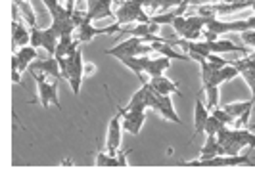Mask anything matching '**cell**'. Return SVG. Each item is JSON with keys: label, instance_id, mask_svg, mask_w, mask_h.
Listing matches in <instances>:
<instances>
[{"label": "cell", "instance_id": "29", "mask_svg": "<svg viewBox=\"0 0 255 174\" xmlns=\"http://www.w3.org/2000/svg\"><path fill=\"white\" fill-rule=\"evenodd\" d=\"M16 2H29V0H16Z\"/></svg>", "mask_w": 255, "mask_h": 174}, {"label": "cell", "instance_id": "21", "mask_svg": "<svg viewBox=\"0 0 255 174\" xmlns=\"http://www.w3.org/2000/svg\"><path fill=\"white\" fill-rule=\"evenodd\" d=\"M177 16H179L177 12H165V14H156V16H152V18H150V23H158V25L173 23Z\"/></svg>", "mask_w": 255, "mask_h": 174}, {"label": "cell", "instance_id": "5", "mask_svg": "<svg viewBox=\"0 0 255 174\" xmlns=\"http://www.w3.org/2000/svg\"><path fill=\"white\" fill-rule=\"evenodd\" d=\"M31 75L35 77L36 81V88H38V100H40V105L44 109H48L50 104H52V90H50V83H46V73L42 71H36V69H29Z\"/></svg>", "mask_w": 255, "mask_h": 174}, {"label": "cell", "instance_id": "12", "mask_svg": "<svg viewBox=\"0 0 255 174\" xmlns=\"http://www.w3.org/2000/svg\"><path fill=\"white\" fill-rule=\"evenodd\" d=\"M209 48L211 52L215 54H224V52H240V54H246V48L242 46H236L230 38H217L213 42H209Z\"/></svg>", "mask_w": 255, "mask_h": 174}, {"label": "cell", "instance_id": "27", "mask_svg": "<svg viewBox=\"0 0 255 174\" xmlns=\"http://www.w3.org/2000/svg\"><path fill=\"white\" fill-rule=\"evenodd\" d=\"M12 81L16 83V85H21V73L18 69H12Z\"/></svg>", "mask_w": 255, "mask_h": 174}, {"label": "cell", "instance_id": "22", "mask_svg": "<svg viewBox=\"0 0 255 174\" xmlns=\"http://www.w3.org/2000/svg\"><path fill=\"white\" fill-rule=\"evenodd\" d=\"M211 115H215L219 121L221 122H224L226 126L230 124V122L234 121V117L228 113V111H224V109H219V107H215V109H211Z\"/></svg>", "mask_w": 255, "mask_h": 174}, {"label": "cell", "instance_id": "13", "mask_svg": "<svg viewBox=\"0 0 255 174\" xmlns=\"http://www.w3.org/2000/svg\"><path fill=\"white\" fill-rule=\"evenodd\" d=\"M219 155H224V149H223V145L217 142V136H207L205 145L200 149V157L201 159H211V157H219Z\"/></svg>", "mask_w": 255, "mask_h": 174}, {"label": "cell", "instance_id": "17", "mask_svg": "<svg viewBox=\"0 0 255 174\" xmlns=\"http://www.w3.org/2000/svg\"><path fill=\"white\" fill-rule=\"evenodd\" d=\"M73 38L71 35H64V36H60V40H58V48H56V58H65L67 56V50L71 48V44H73Z\"/></svg>", "mask_w": 255, "mask_h": 174}, {"label": "cell", "instance_id": "3", "mask_svg": "<svg viewBox=\"0 0 255 174\" xmlns=\"http://www.w3.org/2000/svg\"><path fill=\"white\" fill-rule=\"evenodd\" d=\"M69 59V67H71V79H69V87L73 94L79 96L81 94V83H83V75H85V63H83V52L81 48L73 56H65Z\"/></svg>", "mask_w": 255, "mask_h": 174}, {"label": "cell", "instance_id": "25", "mask_svg": "<svg viewBox=\"0 0 255 174\" xmlns=\"http://www.w3.org/2000/svg\"><path fill=\"white\" fill-rule=\"evenodd\" d=\"M240 38H242V40H244L248 46L255 48V29H248V31L240 33Z\"/></svg>", "mask_w": 255, "mask_h": 174}, {"label": "cell", "instance_id": "26", "mask_svg": "<svg viewBox=\"0 0 255 174\" xmlns=\"http://www.w3.org/2000/svg\"><path fill=\"white\" fill-rule=\"evenodd\" d=\"M207 61H211V63H213L215 67H219V69L230 63L228 59H224V58H221V56H219V54H215V52H213V54H211V56H209V58H207Z\"/></svg>", "mask_w": 255, "mask_h": 174}, {"label": "cell", "instance_id": "11", "mask_svg": "<svg viewBox=\"0 0 255 174\" xmlns=\"http://www.w3.org/2000/svg\"><path fill=\"white\" fill-rule=\"evenodd\" d=\"M169 67H171V59H169V58H165V56L154 58V59L150 58L148 63H146V73H148L150 77H159V75H163Z\"/></svg>", "mask_w": 255, "mask_h": 174}, {"label": "cell", "instance_id": "10", "mask_svg": "<svg viewBox=\"0 0 255 174\" xmlns=\"http://www.w3.org/2000/svg\"><path fill=\"white\" fill-rule=\"evenodd\" d=\"M158 111L161 113V117L167 119V121L182 124L181 117L175 113V107H173V102H171V94H161L159 96V107H158Z\"/></svg>", "mask_w": 255, "mask_h": 174}, {"label": "cell", "instance_id": "1", "mask_svg": "<svg viewBox=\"0 0 255 174\" xmlns=\"http://www.w3.org/2000/svg\"><path fill=\"white\" fill-rule=\"evenodd\" d=\"M142 0H125L117 14H115V21L123 23H130V21H140V23H150V18L142 12Z\"/></svg>", "mask_w": 255, "mask_h": 174}, {"label": "cell", "instance_id": "18", "mask_svg": "<svg viewBox=\"0 0 255 174\" xmlns=\"http://www.w3.org/2000/svg\"><path fill=\"white\" fill-rule=\"evenodd\" d=\"M16 6L19 8V12L23 14V18L25 21L31 25V27H36V18H35V12H33V8L29 6V2H16Z\"/></svg>", "mask_w": 255, "mask_h": 174}, {"label": "cell", "instance_id": "4", "mask_svg": "<svg viewBox=\"0 0 255 174\" xmlns=\"http://www.w3.org/2000/svg\"><path fill=\"white\" fill-rule=\"evenodd\" d=\"M144 44L142 36H130L127 40H123L121 44H117L115 48L106 50V56H113V58H119V56H138L140 52V46Z\"/></svg>", "mask_w": 255, "mask_h": 174}, {"label": "cell", "instance_id": "14", "mask_svg": "<svg viewBox=\"0 0 255 174\" xmlns=\"http://www.w3.org/2000/svg\"><path fill=\"white\" fill-rule=\"evenodd\" d=\"M58 40H60V35L56 33L52 27L48 29H42V48L48 52V56H54L56 48H58Z\"/></svg>", "mask_w": 255, "mask_h": 174}, {"label": "cell", "instance_id": "19", "mask_svg": "<svg viewBox=\"0 0 255 174\" xmlns=\"http://www.w3.org/2000/svg\"><path fill=\"white\" fill-rule=\"evenodd\" d=\"M203 90L207 94V109H215L219 104V85H209Z\"/></svg>", "mask_w": 255, "mask_h": 174}, {"label": "cell", "instance_id": "16", "mask_svg": "<svg viewBox=\"0 0 255 174\" xmlns=\"http://www.w3.org/2000/svg\"><path fill=\"white\" fill-rule=\"evenodd\" d=\"M226 124L224 122H221L215 117V115H209V119H207V122H205V128H203V132L207 134V136H217L219 132L224 128Z\"/></svg>", "mask_w": 255, "mask_h": 174}, {"label": "cell", "instance_id": "9", "mask_svg": "<svg viewBox=\"0 0 255 174\" xmlns=\"http://www.w3.org/2000/svg\"><path fill=\"white\" fill-rule=\"evenodd\" d=\"M209 115H211V113H209L207 105L198 98V100H196V105H194V136H198L200 132H203ZM194 136H192V138H194Z\"/></svg>", "mask_w": 255, "mask_h": 174}, {"label": "cell", "instance_id": "28", "mask_svg": "<svg viewBox=\"0 0 255 174\" xmlns=\"http://www.w3.org/2000/svg\"><path fill=\"white\" fill-rule=\"evenodd\" d=\"M127 155H128V151L117 153V159H119V165H121V167H125V165H127Z\"/></svg>", "mask_w": 255, "mask_h": 174}, {"label": "cell", "instance_id": "6", "mask_svg": "<svg viewBox=\"0 0 255 174\" xmlns=\"http://www.w3.org/2000/svg\"><path fill=\"white\" fill-rule=\"evenodd\" d=\"M146 121V113L144 111H136V109H130L123 113V128L127 130L128 134L132 136H138L140 134V128Z\"/></svg>", "mask_w": 255, "mask_h": 174}, {"label": "cell", "instance_id": "23", "mask_svg": "<svg viewBox=\"0 0 255 174\" xmlns=\"http://www.w3.org/2000/svg\"><path fill=\"white\" fill-rule=\"evenodd\" d=\"M31 46L33 48H42V29L38 27H31Z\"/></svg>", "mask_w": 255, "mask_h": 174}, {"label": "cell", "instance_id": "20", "mask_svg": "<svg viewBox=\"0 0 255 174\" xmlns=\"http://www.w3.org/2000/svg\"><path fill=\"white\" fill-rule=\"evenodd\" d=\"M18 58H21L23 61H27V63H33L36 58H38V52H36V48L33 46H21L18 52H16Z\"/></svg>", "mask_w": 255, "mask_h": 174}, {"label": "cell", "instance_id": "8", "mask_svg": "<svg viewBox=\"0 0 255 174\" xmlns=\"http://www.w3.org/2000/svg\"><path fill=\"white\" fill-rule=\"evenodd\" d=\"M148 83H150V87L154 88L156 92H159V94H179V96H181L179 85L173 83V81H169L163 75H159V77H150Z\"/></svg>", "mask_w": 255, "mask_h": 174}, {"label": "cell", "instance_id": "2", "mask_svg": "<svg viewBox=\"0 0 255 174\" xmlns=\"http://www.w3.org/2000/svg\"><path fill=\"white\" fill-rule=\"evenodd\" d=\"M121 117H123V107L117 105V113L111 117L108 126V153L109 155H117V149L121 147Z\"/></svg>", "mask_w": 255, "mask_h": 174}, {"label": "cell", "instance_id": "24", "mask_svg": "<svg viewBox=\"0 0 255 174\" xmlns=\"http://www.w3.org/2000/svg\"><path fill=\"white\" fill-rule=\"evenodd\" d=\"M58 87H60V81L54 79V81L50 83V90H52V104L62 111V102H60V98H58Z\"/></svg>", "mask_w": 255, "mask_h": 174}, {"label": "cell", "instance_id": "15", "mask_svg": "<svg viewBox=\"0 0 255 174\" xmlns=\"http://www.w3.org/2000/svg\"><path fill=\"white\" fill-rule=\"evenodd\" d=\"M29 42H31V31L21 21H14V46H27Z\"/></svg>", "mask_w": 255, "mask_h": 174}, {"label": "cell", "instance_id": "7", "mask_svg": "<svg viewBox=\"0 0 255 174\" xmlns=\"http://www.w3.org/2000/svg\"><path fill=\"white\" fill-rule=\"evenodd\" d=\"M29 69L42 71V73H46L48 77H52V79H58V81L62 79V71H60V61H58V58H56V56H50L48 59H42V61H33Z\"/></svg>", "mask_w": 255, "mask_h": 174}]
</instances>
